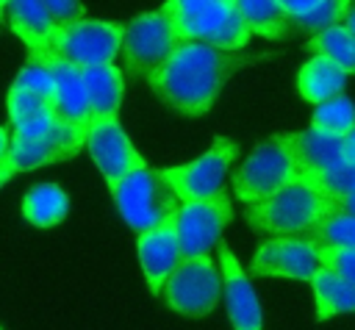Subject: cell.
I'll use <instances>...</instances> for the list:
<instances>
[{
	"label": "cell",
	"instance_id": "cell-1",
	"mask_svg": "<svg viewBox=\"0 0 355 330\" xmlns=\"http://www.w3.org/2000/svg\"><path fill=\"white\" fill-rule=\"evenodd\" d=\"M247 58L202 42H178L172 55L147 75V86L183 116H202L214 108L222 86Z\"/></svg>",
	"mask_w": 355,
	"mask_h": 330
},
{
	"label": "cell",
	"instance_id": "cell-2",
	"mask_svg": "<svg viewBox=\"0 0 355 330\" xmlns=\"http://www.w3.org/2000/svg\"><path fill=\"white\" fill-rule=\"evenodd\" d=\"M330 214H333V200L319 189L313 175L302 172L297 180H291L263 202L250 205L247 222L255 233L269 238H277V236L305 238Z\"/></svg>",
	"mask_w": 355,
	"mask_h": 330
},
{
	"label": "cell",
	"instance_id": "cell-3",
	"mask_svg": "<svg viewBox=\"0 0 355 330\" xmlns=\"http://www.w3.org/2000/svg\"><path fill=\"white\" fill-rule=\"evenodd\" d=\"M161 8L172 17L178 42H202L225 53H239L252 39L233 0H166Z\"/></svg>",
	"mask_w": 355,
	"mask_h": 330
},
{
	"label": "cell",
	"instance_id": "cell-4",
	"mask_svg": "<svg viewBox=\"0 0 355 330\" xmlns=\"http://www.w3.org/2000/svg\"><path fill=\"white\" fill-rule=\"evenodd\" d=\"M300 175L302 169L286 141V133H277L258 141L247 153L244 164L233 172V194L250 208L263 202L266 197H272L275 191L297 180Z\"/></svg>",
	"mask_w": 355,
	"mask_h": 330
},
{
	"label": "cell",
	"instance_id": "cell-5",
	"mask_svg": "<svg viewBox=\"0 0 355 330\" xmlns=\"http://www.w3.org/2000/svg\"><path fill=\"white\" fill-rule=\"evenodd\" d=\"M108 191L114 197V205L128 227L136 233H144L172 216L180 205V197L169 189V183L161 177L158 169H150L147 164L141 169H133L116 183H108Z\"/></svg>",
	"mask_w": 355,
	"mask_h": 330
},
{
	"label": "cell",
	"instance_id": "cell-6",
	"mask_svg": "<svg viewBox=\"0 0 355 330\" xmlns=\"http://www.w3.org/2000/svg\"><path fill=\"white\" fill-rule=\"evenodd\" d=\"M161 297L166 308L183 316H208L222 299V275L211 255L180 258L166 277Z\"/></svg>",
	"mask_w": 355,
	"mask_h": 330
},
{
	"label": "cell",
	"instance_id": "cell-7",
	"mask_svg": "<svg viewBox=\"0 0 355 330\" xmlns=\"http://www.w3.org/2000/svg\"><path fill=\"white\" fill-rule=\"evenodd\" d=\"M122 36H125V25L83 17L55 28L50 39V53L80 69L94 64H114L116 53L122 50Z\"/></svg>",
	"mask_w": 355,
	"mask_h": 330
},
{
	"label": "cell",
	"instance_id": "cell-8",
	"mask_svg": "<svg viewBox=\"0 0 355 330\" xmlns=\"http://www.w3.org/2000/svg\"><path fill=\"white\" fill-rule=\"evenodd\" d=\"M236 155H239V144L227 136H216L200 158L180 164V166H164L158 172L169 183V189L180 197V202L208 200V197H216L225 191V177H227Z\"/></svg>",
	"mask_w": 355,
	"mask_h": 330
},
{
	"label": "cell",
	"instance_id": "cell-9",
	"mask_svg": "<svg viewBox=\"0 0 355 330\" xmlns=\"http://www.w3.org/2000/svg\"><path fill=\"white\" fill-rule=\"evenodd\" d=\"M175 47H178L175 25L164 8L144 11L125 25L122 58L130 75H141L147 80V75H153L172 55Z\"/></svg>",
	"mask_w": 355,
	"mask_h": 330
},
{
	"label": "cell",
	"instance_id": "cell-10",
	"mask_svg": "<svg viewBox=\"0 0 355 330\" xmlns=\"http://www.w3.org/2000/svg\"><path fill=\"white\" fill-rule=\"evenodd\" d=\"M233 219V202L222 191L208 200H186L175 211V230L180 241L183 258L211 255V250L222 241L225 227Z\"/></svg>",
	"mask_w": 355,
	"mask_h": 330
},
{
	"label": "cell",
	"instance_id": "cell-11",
	"mask_svg": "<svg viewBox=\"0 0 355 330\" xmlns=\"http://www.w3.org/2000/svg\"><path fill=\"white\" fill-rule=\"evenodd\" d=\"M322 269L319 244L300 236H277L258 244L250 261V275L255 277H286L311 283Z\"/></svg>",
	"mask_w": 355,
	"mask_h": 330
},
{
	"label": "cell",
	"instance_id": "cell-12",
	"mask_svg": "<svg viewBox=\"0 0 355 330\" xmlns=\"http://www.w3.org/2000/svg\"><path fill=\"white\" fill-rule=\"evenodd\" d=\"M86 150H89L94 166L100 169V175L105 177V183H116L125 175H130L133 169H141L147 164L141 158V153L133 147V141L128 139V133L122 130L119 116L92 119V128L86 136Z\"/></svg>",
	"mask_w": 355,
	"mask_h": 330
},
{
	"label": "cell",
	"instance_id": "cell-13",
	"mask_svg": "<svg viewBox=\"0 0 355 330\" xmlns=\"http://www.w3.org/2000/svg\"><path fill=\"white\" fill-rule=\"evenodd\" d=\"M219 263H222V291H225V308L230 316L233 330H263V311L258 302V294L244 275V266L233 255V250L219 241Z\"/></svg>",
	"mask_w": 355,
	"mask_h": 330
},
{
	"label": "cell",
	"instance_id": "cell-14",
	"mask_svg": "<svg viewBox=\"0 0 355 330\" xmlns=\"http://www.w3.org/2000/svg\"><path fill=\"white\" fill-rule=\"evenodd\" d=\"M136 252H139V263H141V272H144L150 294H161L166 277L172 275V269L183 258L180 241H178V230H175V214L166 216L164 222H158L155 227L139 233Z\"/></svg>",
	"mask_w": 355,
	"mask_h": 330
},
{
	"label": "cell",
	"instance_id": "cell-15",
	"mask_svg": "<svg viewBox=\"0 0 355 330\" xmlns=\"http://www.w3.org/2000/svg\"><path fill=\"white\" fill-rule=\"evenodd\" d=\"M47 64L53 69V80H55V94H53V108L61 125L75 128L80 133H89L92 128V108H89V94H86V83L80 75V67L58 58L55 53H44Z\"/></svg>",
	"mask_w": 355,
	"mask_h": 330
},
{
	"label": "cell",
	"instance_id": "cell-16",
	"mask_svg": "<svg viewBox=\"0 0 355 330\" xmlns=\"http://www.w3.org/2000/svg\"><path fill=\"white\" fill-rule=\"evenodd\" d=\"M86 136L89 133H80L75 128L58 125V130L50 133L47 139H36V141H17V139H11V150H8L6 158L11 161L17 175L39 169V166L61 164V161L75 158L86 147Z\"/></svg>",
	"mask_w": 355,
	"mask_h": 330
},
{
	"label": "cell",
	"instance_id": "cell-17",
	"mask_svg": "<svg viewBox=\"0 0 355 330\" xmlns=\"http://www.w3.org/2000/svg\"><path fill=\"white\" fill-rule=\"evenodd\" d=\"M286 141H288L300 169L308 175H324L333 166L347 161V139L344 136H333V133L308 128L300 133H286Z\"/></svg>",
	"mask_w": 355,
	"mask_h": 330
},
{
	"label": "cell",
	"instance_id": "cell-18",
	"mask_svg": "<svg viewBox=\"0 0 355 330\" xmlns=\"http://www.w3.org/2000/svg\"><path fill=\"white\" fill-rule=\"evenodd\" d=\"M3 19L17 33V39L25 44L28 53H47L50 50V39H53L58 22L50 14V8L44 6V0H11L6 6Z\"/></svg>",
	"mask_w": 355,
	"mask_h": 330
},
{
	"label": "cell",
	"instance_id": "cell-19",
	"mask_svg": "<svg viewBox=\"0 0 355 330\" xmlns=\"http://www.w3.org/2000/svg\"><path fill=\"white\" fill-rule=\"evenodd\" d=\"M80 75H83L86 94H89L92 119L119 116V105H122V94H125L119 67L116 64H94V67H83Z\"/></svg>",
	"mask_w": 355,
	"mask_h": 330
},
{
	"label": "cell",
	"instance_id": "cell-20",
	"mask_svg": "<svg viewBox=\"0 0 355 330\" xmlns=\"http://www.w3.org/2000/svg\"><path fill=\"white\" fill-rule=\"evenodd\" d=\"M347 72L333 64L330 58L324 55H311L302 67H300V75H297V89L302 94V100L319 105L336 94H344L347 89Z\"/></svg>",
	"mask_w": 355,
	"mask_h": 330
},
{
	"label": "cell",
	"instance_id": "cell-21",
	"mask_svg": "<svg viewBox=\"0 0 355 330\" xmlns=\"http://www.w3.org/2000/svg\"><path fill=\"white\" fill-rule=\"evenodd\" d=\"M313 302H316V319L327 322L341 313H355V283L333 275L330 269H319L311 280Z\"/></svg>",
	"mask_w": 355,
	"mask_h": 330
},
{
	"label": "cell",
	"instance_id": "cell-22",
	"mask_svg": "<svg viewBox=\"0 0 355 330\" xmlns=\"http://www.w3.org/2000/svg\"><path fill=\"white\" fill-rule=\"evenodd\" d=\"M69 197L55 183H36L22 197V216L33 227H55L67 219Z\"/></svg>",
	"mask_w": 355,
	"mask_h": 330
},
{
	"label": "cell",
	"instance_id": "cell-23",
	"mask_svg": "<svg viewBox=\"0 0 355 330\" xmlns=\"http://www.w3.org/2000/svg\"><path fill=\"white\" fill-rule=\"evenodd\" d=\"M239 17L244 19V25L250 28L252 36L261 39H280L288 33V22L291 17L283 11V6L277 0H233Z\"/></svg>",
	"mask_w": 355,
	"mask_h": 330
},
{
	"label": "cell",
	"instance_id": "cell-24",
	"mask_svg": "<svg viewBox=\"0 0 355 330\" xmlns=\"http://www.w3.org/2000/svg\"><path fill=\"white\" fill-rule=\"evenodd\" d=\"M305 47L313 55H324L333 64H338L347 75H355V39L347 31V25H333L322 33H313Z\"/></svg>",
	"mask_w": 355,
	"mask_h": 330
},
{
	"label": "cell",
	"instance_id": "cell-25",
	"mask_svg": "<svg viewBox=\"0 0 355 330\" xmlns=\"http://www.w3.org/2000/svg\"><path fill=\"white\" fill-rule=\"evenodd\" d=\"M311 128L333 133V136H347L355 128V103L347 94H336L313 108Z\"/></svg>",
	"mask_w": 355,
	"mask_h": 330
},
{
	"label": "cell",
	"instance_id": "cell-26",
	"mask_svg": "<svg viewBox=\"0 0 355 330\" xmlns=\"http://www.w3.org/2000/svg\"><path fill=\"white\" fill-rule=\"evenodd\" d=\"M352 0H319L311 11H305L302 17H294L288 22V31H300V33H322L333 25H344L347 11H349Z\"/></svg>",
	"mask_w": 355,
	"mask_h": 330
},
{
	"label": "cell",
	"instance_id": "cell-27",
	"mask_svg": "<svg viewBox=\"0 0 355 330\" xmlns=\"http://www.w3.org/2000/svg\"><path fill=\"white\" fill-rule=\"evenodd\" d=\"M11 86H19V89H28L44 100L53 103V94H55V80H53V69L47 64V55L44 53H28L25 55V64L22 69L17 72L14 83Z\"/></svg>",
	"mask_w": 355,
	"mask_h": 330
},
{
	"label": "cell",
	"instance_id": "cell-28",
	"mask_svg": "<svg viewBox=\"0 0 355 330\" xmlns=\"http://www.w3.org/2000/svg\"><path fill=\"white\" fill-rule=\"evenodd\" d=\"M305 238L327 247H352L355 250V214H330L324 216Z\"/></svg>",
	"mask_w": 355,
	"mask_h": 330
},
{
	"label": "cell",
	"instance_id": "cell-29",
	"mask_svg": "<svg viewBox=\"0 0 355 330\" xmlns=\"http://www.w3.org/2000/svg\"><path fill=\"white\" fill-rule=\"evenodd\" d=\"M6 105H8V122L11 128H19L47 111H53V103L28 92V89H19V86H11L8 89V97H6Z\"/></svg>",
	"mask_w": 355,
	"mask_h": 330
},
{
	"label": "cell",
	"instance_id": "cell-30",
	"mask_svg": "<svg viewBox=\"0 0 355 330\" xmlns=\"http://www.w3.org/2000/svg\"><path fill=\"white\" fill-rule=\"evenodd\" d=\"M313 177H316L319 189H322L330 200H341V197L355 194V164H349V161L333 166V169L324 172V175H313Z\"/></svg>",
	"mask_w": 355,
	"mask_h": 330
},
{
	"label": "cell",
	"instance_id": "cell-31",
	"mask_svg": "<svg viewBox=\"0 0 355 330\" xmlns=\"http://www.w3.org/2000/svg\"><path fill=\"white\" fill-rule=\"evenodd\" d=\"M319 258H322V266L330 269L333 275L355 283V250L352 247H327V244H319Z\"/></svg>",
	"mask_w": 355,
	"mask_h": 330
},
{
	"label": "cell",
	"instance_id": "cell-32",
	"mask_svg": "<svg viewBox=\"0 0 355 330\" xmlns=\"http://www.w3.org/2000/svg\"><path fill=\"white\" fill-rule=\"evenodd\" d=\"M44 6L50 8V14L55 17L58 25H67V22H75V19L86 17V8H83L80 0H44Z\"/></svg>",
	"mask_w": 355,
	"mask_h": 330
},
{
	"label": "cell",
	"instance_id": "cell-33",
	"mask_svg": "<svg viewBox=\"0 0 355 330\" xmlns=\"http://www.w3.org/2000/svg\"><path fill=\"white\" fill-rule=\"evenodd\" d=\"M277 3H280V6H283V11L294 19V17H302L305 11H311L319 0H277Z\"/></svg>",
	"mask_w": 355,
	"mask_h": 330
},
{
	"label": "cell",
	"instance_id": "cell-34",
	"mask_svg": "<svg viewBox=\"0 0 355 330\" xmlns=\"http://www.w3.org/2000/svg\"><path fill=\"white\" fill-rule=\"evenodd\" d=\"M333 214H355V194L333 200Z\"/></svg>",
	"mask_w": 355,
	"mask_h": 330
},
{
	"label": "cell",
	"instance_id": "cell-35",
	"mask_svg": "<svg viewBox=\"0 0 355 330\" xmlns=\"http://www.w3.org/2000/svg\"><path fill=\"white\" fill-rule=\"evenodd\" d=\"M14 175H17V169L11 166V161H8V158H3V161H0V189H3Z\"/></svg>",
	"mask_w": 355,
	"mask_h": 330
},
{
	"label": "cell",
	"instance_id": "cell-36",
	"mask_svg": "<svg viewBox=\"0 0 355 330\" xmlns=\"http://www.w3.org/2000/svg\"><path fill=\"white\" fill-rule=\"evenodd\" d=\"M8 150H11V133H8V128L0 125V161L8 155Z\"/></svg>",
	"mask_w": 355,
	"mask_h": 330
},
{
	"label": "cell",
	"instance_id": "cell-37",
	"mask_svg": "<svg viewBox=\"0 0 355 330\" xmlns=\"http://www.w3.org/2000/svg\"><path fill=\"white\" fill-rule=\"evenodd\" d=\"M344 139H347V161H349V164H355V128H352Z\"/></svg>",
	"mask_w": 355,
	"mask_h": 330
},
{
	"label": "cell",
	"instance_id": "cell-38",
	"mask_svg": "<svg viewBox=\"0 0 355 330\" xmlns=\"http://www.w3.org/2000/svg\"><path fill=\"white\" fill-rule=\"evenodd\" d=\"M344 25H347V31H349V33H352V39H355V0H352V6H349V11H347Z\"/></svg>",
	"mask_w": 355,
	"mask_h": 330
},
{
	"label": "cell",
	"instance_id": "cell-39",
	"mask_svg": "<svg viewBox=\"0 0 355 330\" xmlns=\"http://www.w3.org/2000/svg\"><path fill=\"white\" fill-rule=\"evenodd\" d=\"M11 0H0V22H3V17H6V6H8Z\"/></svg>",
	"mask_w": 355,
	"mask_h": 330
}]
</instances>
